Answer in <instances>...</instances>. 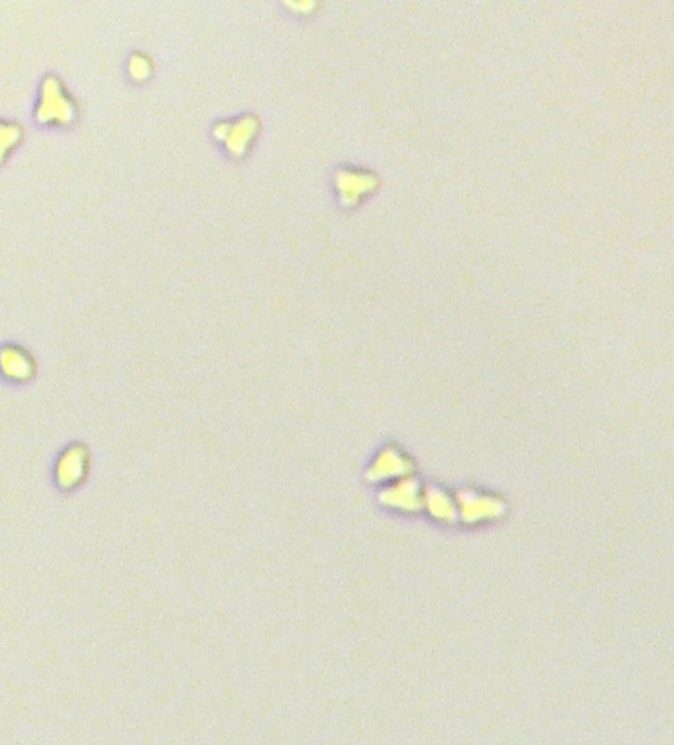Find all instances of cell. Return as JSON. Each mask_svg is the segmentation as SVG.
Returning a JSON list of instances; mask_svg holds the SVG:
<instances>
[{
  "label": "cell",
  "instance_id": "obj_1",
  "mask_svg": "<svg viewBox=\"0 0 674 745\" xmlns=\"http://www.w3.org/2000/svg\"><path fill=\"white\" fill-rule=\"evenodd\" d=\"M77 103L58 77H48L41 85L36 118L45 126H66L76 119Z\"/></svg>",
  "mask_w": 674,
  "mask_h": 745
},
{
  "label": "cell",
  "instance_id": "obj_2",
  "mask_svg": "<svg viewBox=\"0 0 674 745\" xmlns=\"http://www.w3.org/2000/svg\"><path fill=\"white\" fill-rule=\"evenodd\" d=\"M381 501L391 510L414 513L423 507L424 493L418 482L409 476L386 486Z\"/></svg>",
  "mask_w": 674,
  "mask_h": 745
},
{
  "label": "cell",
  "instance_id": "obj_3",
  "mask_svg": "<svg viewBox=\"0 0 674 745\" xmlns=\"http://www.w3.org/2000/svg\"><path fill=\"white\" fill-rule=\"evenodd\" d=\"M457 502V513L468 523L497 519L503 513V503L498 498L474 490L463 491Z\"/></svg>",
  "mask_w": 674,
  "mask_h": 745
},
{
  "label": "cell",
  "instance_id": "obj_4",
  "mask_svg": "<svg viewBox=\"0 0 674 745\" xmlns=\"http://www.w3.org/2000/svg\"><path fill=\"white\" fill-rule=\"evenodd\" d=\"M36 361L26 348L7 344L0 349V373L8 381L24 384L36 374Z\"/></svg>",
  "mask_w": 674,
  "mask_h": 745
},
{
  "label": "cell",
  "instance_id": "obj_5",
  "mask_svg": "<svg viewBox=\"0 0 674 745\" xmlns=\"http://www.w3.org/2000/svg\"><path fill=\"white\" fill-rule=\"evenodd\" d=\"M411 470V460L402 451L397 448H386L374 459L369 469V480L381 482V484H391L409 477Z\"/></svg>",
  "mask_w": 674,
  "mask_h": 745
},
{
  "label": "cell",
  "instance_id": "obj_6",
  "mask_svg": "<svg viewBox=\"0 0 674 745\" xmlns=\"http://www.w3.org/2000/svg\"><path fill=\"white\" fill-rule=\"evenodd\" d=\"M89 463V452L83 445L66 449L57 463V480L62 488L73 489L81 485L89 470Z\"/></svg>",
  "mask_w": 674,
  "mask_h": 745
},
{
  "label": "cell",
  "instance_id": "obj_7",
  "mask_svg": "<svg viewBox=\"0 0 674 745\" xmlns=\"http://www.w3.org/2000/svg\"><path fill=\"white\" fill-rule=\"evenodd\" d=\"M423 506L441 522H452L457 516V507L453 499L443 490L432 489L424 493Z\"/></svg>",
  "mask_w": 674,
  "mask_h": 745
},
{
  "label": "cell",
  "instance_id": "obj_8",
  "mask_svg": "<svg viewBox=\"0 0 674 745\" xmlns=\"http://www.w3.org/2000/svg\"><path fill=\"white\" fill-rule=\"evenodd\" d=\"M24 137V128L10 120H0V165L8 160L19 147Z\"/></svg>",
  "mask_w": 674,
  "mask_h": 745
}]
</instances>
